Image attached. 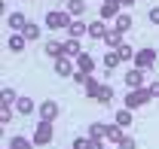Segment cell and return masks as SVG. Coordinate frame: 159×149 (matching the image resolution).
Instances as JSON below:
<instances>
[{"instance_id": "6da1fadb", "label": "cell", "mask_w": 159, "mask_h": 149, "mask_svg": "<svg viewBox=\"0 0 159 149\" xmlns=\"http://www.w3.org/2000/svg\"><path fill=\"white\" fill-rule=\"evenodd\" d=\"M70 12H67V9H49V12H46V28H49V31H67V28H70Z\"/></svg>"}, {"instance_id": "7a4b0ae2", "label": "cell", "mask_w": 159, "mask_h": 149, "mask_svg": "<svg viewBox=\"0 0 159 149\" xmlns=\"http://www.w3.org/2000/svg\"><path fill=\"white\" fill-rule=\"evenodd\" d=\"M150 100H153V94L147 88H132V92H125V110H138V107L150 104Z\"/></svg>"}, {"instance_id": "3957f363", "label": "cell", "mask_w": 159, "mask_h": 149, "mask_svg": "<svg viewBox=\"0 0 159 149\" xmlns=\"http://www.w3.org/2000/svg\"><path fill=\"white\" fill-rule=\"evenodd\" d=\"M52 137H55V125L52 122H40L37 128H34V146H46V143H52Z\"/></svg>"}, {"instance_id": "277c9868", "label": "cell", "mask_w": 159, "mask_h": 149, "mask_svg": "<svg viewBox=\"0 0 159 149\" xmlns=\"http://www.w3.org/2000/svg\"><path fill=\"white\" fill-rule=\"evenodd\" d=\"M119 12H122V0H104V3H101V9H98V19L101 21H116V15Z\"/></svg>"}, {"instance_id": "5b68a950", "label": "cell", "mask_w": 159, "mask_h": 149, "mask_svg": "<svg viewBox=\"0 0 159 149\" xmlns=\"http://www.w3.org/2000/svg\"><path fill=\"white\" fill-rule=\"evenodd\" d=\"M150 82H147V70H138V67H132L129 73H125V88L132 92V88H147Z\"/></svg>"}, {"instance_id": "8992f818", "label": "cell", "mask_w": 159, "mask_h": 149, "mask_svg": "<svg viewBox=\"0 0 159 149\" xmlns=\"http://www.w3.org/2000/svg\"><path fill=\"white\" fill-rule=\"evenodd\" d=\"M156 52H153V49H138V55H135V67H138V70H153V67H156Z\"/></svg>"}, {"instance_id": "52a82bcc", "label": "cell", "mask_w": 159, "mask_h": 149, "mask_svg": "<svg viewBox=\"0 0 159 149\" xmlns=\"http://www.w3.org/2000/svg\"><path fill=\"white\" fill-rule=\"evenodd\" d=\"M37 113H40V122H55L61 110H58V104H55V100H43V104L37 107Z\"/></svg>"}, {"instance_id": "ba28073f", "label": "cell", "mask_w": 159, "mask_h": 149, "mask_svg": "<svg viewBox=\"0 0 159 149\" xmlns=\"http://www.w3.org/2000/svg\"><path fill=\"white\" fill-rule=\"evenodd\" d=\"M6 28H9L12 34H21V31L28 28V19H25V12H9V15H6Z\"/></svg>"}, {"instance_id": "9c48e42d", "label": "cell", "mask_w": 159, "mask_h": 149, "mask_svg": "<svg viewBox=\"0 0 159 149\" xmlns=\"http://www.w3.org/2000/svg\"><path fill=\"white\" fill-rule=\"evenodd\" d=\"M83 37H89V24L83 19H74L67 28V40H83Z\"/></svg>"}, {"instance_id": "30bf717a", "label": "cell", "mask_w": 159, "mask_h": 149, "mask_svg": "<svg viewBox=\"0 0 159 149\" xmlns=\"http://www.w3.org/2000/svg\"><path fill=\"white\" fill-rule=\"evenodd\" d=\"M43 52L52 58V61H58V58H64V43L61 40H46L43 43Z\"/></svg>"}, {"instance_id": "8fae6325", "label": "cell", "mask_w": 159, "mask_h": 149, "mask_svg": "<svg viewBox=\"0 0 159 149\" xmlns=\"http://www.w3.org/2000/svg\"><path fill=\"white\" fill-rule=\"evenodd\" d=\"M55 73L58 76H74L77 73V61H74V58H58V61H55Z\"/></svg>"}, {"instance_id": "7c38bea8", "label": "cell", "mask_w": 159, "mask_h": 149, "mask_svg": "<svg viewBox=\"0 0 159 149\" xmlns=\"http://www.w3.org/2000/svg\"><path fill=\"white\" fill-rule=\"evenodd\" d=\"M125 34H122V31H116V28H110V31H107V37H104V46H107V49H113V52H116L119 46H122V43H125Z\"/></svg>"}, {"instance_id": "4fadbf2b", "label": "cell", "mask_w": 159, "mask_h": 149, "mask_svg": "<svg viewBox=\"0 0 159 149\" xmlns=\"http://www.w3.org/2000/svg\"><path fill=\"white\" fill-rule=\"evenodd\" d=\"M107 31H110L107 21H101V19L89 21V37H92V40H104V37H107Z\"/></svg>"}, {"instance_id": "5bb4252c", "label": "cell", "mask_w": 159, "mask_h": 149, "mask_svg": "<svg viewBox=\"0 0 159 149\" xmlns=\"http://www.w3.org/2000/svg\"><path fill=\"white\" fill-rule=\"evenodd\" d=\"M77 70H80V73H89V76H92V73H95V58L89 55V52H83V55L77 58Z\"/></svg>"}, {"instance_id": "9a60e30c", "label": "cell", "mask_w": 159, "mask_h": 149, "mask_svg": "<svg viewBox=\"0 0 159 149\" xmlns=\"http://www.w3.org/2000/svg\"><path fill=\"white\" fill-rule=\"evenodd\" d=\"M25 46H28V40H25V34H9V40H6V49L9 52H25Z\"/></svg>"}, {"instance_id": "2e32d148", "label": "cell", "mask_w": 159, "mask_h": 149, "mask_svg": "<svg viewBox=\"0 0 159 149\" xmlns=\"http://www.w3.org/2000/svg\"><path fill=\"white\" fill-rule=\"evenodd\" d=\"M122 140H125V128H122V125H116V122H113V125H107V143H122Z\"/></svg>"}, {"instance_id": "e0dca14e", "label": "cell", "mask_w": 159, "mask_h": 149, "mask_svg": "<svg viewBox=\"0 0 159 149\" xmlns=\"http://www.w3.org/2000/svg\"><path fill=\"white\" fill-rule=\"evenodd\" d=\"M64 9L70 12V19H83V12H86V0H67Z\"/></svg>"}, {"instance_id": "ac0fdd59", "label": "cell", "mask_w": 159, "mask_h": 149, "mask_svg": "<svg viewBox=\"0 0 159 149\" xmlns=\"http://www.w3.org/2000/svg\"><path fill=\"white\" fill-rule=\"evenodd\" d=\"M6 149H34V140H28V137H21V134H16V137H9V143H6Z\"/></svg>"}, {"instance_id": "d6986e66", "label": "cell", "mask_w": 159, "mask_h": 149, "mask_svg": "<svg viewBox=\"0 0 159 149\" xmlns=\"http://www.w3.org/2000/svg\"><path fill=\"white\" fill-rule=\"evenodd\" d=\"M101 85H104V82H101L98 76H89V82L83 85V88H86V97H89V100H95V97H98V88H101Z\"/></svg>"}, {"instance_id": "ffe728a7", "label": "cell", "mask_w": 159, "mask_h": 149, "mask_svg": "<svg viewBox=\"0 0 159 149\" xmlns=\"http://www.w3.org/2000/svg\"><path fill=\"white\" fill-rule=\"evenodd\" d=\"M113 24H116V31H122V34H129V31L135 28V21H132V15H129V12H119Z\"/></svg>"}, {"instance_id": "44dd1931", "label": "cell", "mask_w": 159, "mask_h": 149, "mask_svg": "<svg viewBox=\"0 0 159 149\" xmlns=\"http://www.w3.org/2000/svg\"><path fill=\"white\" fill-rule=\"evenodd\" d=\"M64 55L74 58V61L83 55V46H80V40H64Z\"/></svg>"}, {"instance_id": "7402d4cb", "label": "cell", "mask_w": 159, "mask_h": 149, "mask_svg": "<svg viewBox=\"0 0 159 149\" xmlns=\"http://www.w3.org/2000/svg\"><path fill=\"white\" fill-rule=\"evenodd\" d=\"M110 100H113V85H110V82H104V85L98 88V97H95V104H104V107H107Z\"/></svg>"}, {"instance_id": "603a6c76", "label": "cell", "mask_w": 159, "mask_h": 149, "mask_svg": "<svg viewBox=\"0 0 159 149\" xmlns=\"http://www.w3.org/2000/svg\"><path fill=\"white\" fill-rule=\"evenodd\" d=\"M34 110H37V104H34L31 97H19V104H16V113H21V116H31Z\"/></svg>"}, {"instance_id": "cb8c5ba5", "label": "cell", "mask_w": 159, "mask_h": 149, "mask_svg": "<svg viewBox=\"0 0 159 149\" xmlns=\"http://www.w3.org/2000/svg\"><path fill=\"white\" fill-rule=\"evenodd\" d=\"M89 137H92V140H107V125H104V122H92Z\"/></svg>"}, {"instance_id": "d4e9b609", "label": "cell", "mask_w": 159, "mask_h": 149, "mask_svg": "<svg viewBox=\"0 0 159 149\" xmlns=\"http://www.w3.org/2000/svg\"><path fill=\"white\" fill-rule=\"evenodd\" d=\"M116 55H119V61H135L138 49H132V43H122V46L116 49Z\"/></svg>"}, {"instance_id": "484cf974", "label": "cell", "mask_w": 159, "mask_h": 149, "mask_svg": "<svg viewBox=\"0 0 159 149\" xmlns=\"http://www.w3.org/2000/svg\"><path fill=\"white\" fill-rule=\"evenodd\" d=\"M21 34H25V40H28V43H34V40H40L43 28H40V24H34V21H28V28H25Z\"/></svg>"}, {"instance_id": "4316f807", "label": "cell", "mask_w": 159, "mask_h": 149, "mask_svg": "<svg viewBox=\"0 0 159 149\" xmlns=\"http://www.w3.org/2000/svg\"><path fill=\"white\" fill-rule=\"evenodd\" d=\"M101 64H104V70H113V67H119L122 61H119V55H116V52H104Z\"/></svg>"}, {"instance_id": "83f0119b", "label": "cell", "mask_w": 159, "mask_h": 149, "mask_svg": "<svg viewBox=\"0 0 159 149\" xmlns=\"http://www.w3.org/2000/svg\"><path fill=\"white\" fill-rule=\"evenodd\" d=\"M113 122H116V125H122V128H129V125H132V110H125V107H122V110H116Z\"/></svg>"}, {"instance_id": "f1b7e54d", "label": "cell", "mask_w": 159, "mask_h": 149, "mask_svg": "<svg viewBox=\"0 0 159 149\" xmlns=\"http://www.w3.org/2000/svg\"><path fill=\"white\" fill-rule=\"evenodd\" d=\"M0 100H3V107H12V104H19V92L16 88H3Z\"/></svg>"}, {"instance_id": "f546056e", "label": "cell", "mask_w": 159, "mask_h": 149, "mask_svg": "<svg viewBox=\"0 0 159 149\" xmlns=\"http://www.w3.org/2000/svg\"><path fill=\"white\" fill-rule=\"evenodd\" d=\"M12 122V107H3L0 110V125H9Z\"/></svg>"}, {"instance_id": "4dcf8cb0", "label": "cell", "mask_w": 159, "mask_h": 149, "mask_svg": "<svg viewBox=\"0 0 159 149\" xmlns=\"http://www.w3.org/2000/svg\"><path fill=\"white\" fill-rule=\"evenodd\" d=\"M70 79H74L77 85H86V82H89V73H80V70H77V73L70 76Z\"/></svg>"}, {"instance_id": "1f68e13d", "label": "cell", "mask_w": 159, "mask_h": 149, "mask_svg": "<svg viewBox=\"0 0 159 149\" xmlns=\"http://www.w3.org/2000/svg\"><path fill=\"white\" fill-rule=\"evenodd\" d=\"M147 19H150V24H159V6H153V9L147 12Z\"/></svg>"}, {"instance_id": "d6a6232c", "label": "cell", "mask_w": 159, "mask_h": 149, "mask_svg": "<svg viewBox=\"0 0 159 149\" xmlns=\"http://www.w3.org/2000/svg\"><path fill=\"white\" fill-rule=\"evenodd\" d=\"M147 92L153 94V97H159V79H153V82H150V85H147Z\"/></svg>"}, {"instance_id": "836d02e7", "label": "cell", "mask_w": 159, "mask_h": 149, "mask_svg": "<svg viewBox=\"0 0 159 149\" xmlns=\"http://www.w3.org/2000/svg\"><path fill=\"white\" fill-rule=\"evenodd\" d=\"M119 149H135V140H132V137H125V140L119 143Z\"/></svg>"}, {"instance_id": "e575fe53", "label": "cell", "mask_w": 159, "mask_h": 149, "mask_svg": "<svg viewBox=\"0 0 159 149\" xmlns=\"http://www.w3.org/2000/svg\"><path fill=\"white\" fill-rule=\"evenodd\" d=\"M132 3H135V0H122V6H132Z\"/></svg>"}, {"instance_id": "d590c367", "label": "cell", "mask_w": 159, "mask_h": 149, "mask_svg": "<svg viewBox=\"0 0 159 149\" xmlns=\"http://www.w3.org/2000/svg\"><path fill=\"white\" fill-rule=\"evenodd\" d=\"M58 3H67V0H58Z\"/></svg>"}]
</instances>
